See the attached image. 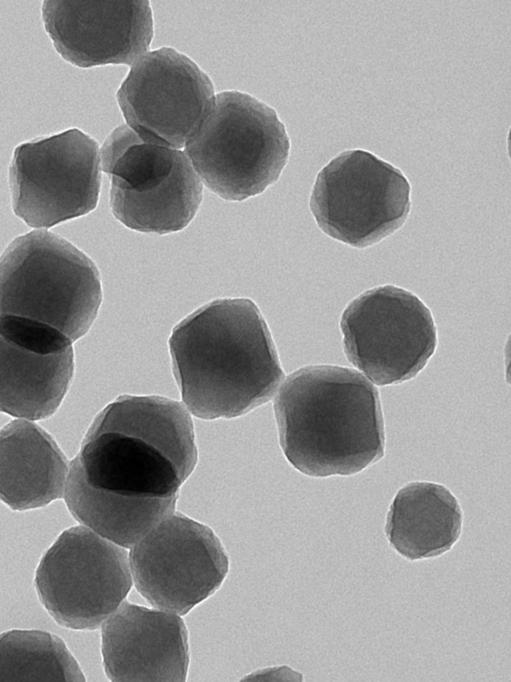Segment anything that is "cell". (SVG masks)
<instances>
[{"label": "cell", "instance_id": "obj_1", "mask_svg": "<svg viewBox=\"0 0 511 682\" xmlns=\"http://www.w3.org/2000/svg\"><path fill=\"white\" fill-rule=\"evenodd\" d=\"M168 344L183 403L200 419L242 416L270 401L285 377L266 321L247 298L201 306Z\"/></svg>", "mask_w": 511, "mask_h": 682}, {"label": "cell", "instance_id": "obj_2", "mask_svg": "<svg viewBox=\"0 0 511 682\" xmlns=\"http://www.w3.org/2000/svg\"><path fill=\"white\" fill-rule=\"evenodd\" d=\"M273 407L281 449L307 476H350L385 454L378 389L354 369L299 368L285 378Z\"/></svg>", "mask_w": 511, "mask_h": 682}, {"label": "cell", "instance_id": "obj_3", "mask_svg": "<svg viewBox=\"0 0 511 682\" xmlns=\"http://www.w3.org/2000/svg\"><path fill=\"white\" fill-rule=\"evenodd\" d=\"M184 148L202 184L224 200L240 202L279 179L290 139L271 106L229 90L215 94Z\"/></svg>", "mask_w": 511, "mask_h": 682}, {"label": "cell", "instance_id": "obj_4", "mask_svg": "<svg viewBox=\"0 0 511 682\" xmlns=\"http://www.w3.org/2000/svg\"><path fill=\"white\" fill-rule=\"evenodd\" d=\"M101 302L97 266L57 234L33 230L0 256V315L45 323L74 342L88 332Z\"/></svg>", "mask_w": 511, "mask_h": 682}, {"label": "cell", "instance_id": "obj_5", "mask_svg": "<svg viewBox=\"0 0 511 682\" xmlns=\"http://www.w3.org/2000/svg\"><path fill=\"white\" fill-rule=\"evenodd\" d=\"M110 176V207L127 228L159 235L178 232L195 217L203 184L185 152L144 142L122 124L100 148Z\"/></svg>", "mask_w": 511, "mask_h": 682}, {"label": "cell", "instance_id": "obj_6", "mask_svg": "<svg viewBox=\"0 0 511 682\" xmlns=\"http://www.w3.org/2000/svg\"><path fill=\"white\" fill-rule=\"evenodd\" d=\"M410 195L411 185L400 169L369 151L350 149L319 171L309 207L326 235L362 249L403 226Z\"/></svg>", "mask_w": 511, "mask_h": 682}, {"label": "cell", "instance_id": "obj_7", "mask_svg": "<svg viewBox=\"0 0 511 682\" xmlns=\"http://www.w3.org/2000/svg\"><path fill=\"white\" fill-rule=\"evenodd\" d=\"M340 330L348 361L378 386L411 380L437 347L430 309L413 292L391 284L351 300Z\"/></svg>", "mask_w": 511, "mask_h": 682}, {"label": "cell", "instance_id": "obj_8", "mask_svg": "<svg viewBox=\"0 0 511 682\" xmlns=\"http://www.w3.org/2000/svg\"><path fill=\"white\" fill-rule=\"evenodd\" d=\"M132 576L125 548L86 526L64 530L45 551L34 585L61 626L95 630L126 599Z\"/></svg>", "mask_w": 511, "mask_h": 682}, {"label": "cell", "instance_id": "obj_9", "mask_svg": "<svg viewBox=\"0 0 511 682\" xmlns=\"http://www.w3.org/2000/svg\"><path fill=\"white\" fill-rule=\"evenodd\" d=\"M100 148L72 128L14 149L9 187L14 214L32 228H50L93 211L101 188Z\"/></svg>", "mask_w": 511, "mask_h": 682}, {"label": "cell", "instance_id": "obj_10", "mask_svg": "<svg viewBox=\"0 0 511 682\" xmlns=\"http://www.w3.org/2000/svg\"><path fill=\"white\" fill-rule=\"evenodd\" d=\"M130 549L137 591L153 607L180 616L213 595L229 571V557L215 532L179 512Z\"/></svg>", "mask_w": 511, "mask_h": 682}, {"label": "cell", "instance_id": "obj_11", "mask_svg": "<svg viewBox=\"0 0 511 682\" xmlns=\"http://www.w3.org/2000/svg\"><path fill=\"white\" fill-rule=\"evenodd\" d=\"M214 97L210 77L171 47L139 57L116 92L126 125L144 142L179 150Z\"/></svg>", "mask_w": 511, "mask_h": 682}, {"label": "cell", "instance_id": "obj_12", "mask_svg": "<svg viewBox=\"0 0 511 682\" xmlns=\"http://www.w3.org/2000/svg\"><path fill=\"white\" fill-rule=\"evenodd\" d=\"M74 374L72 341L58 329L22 316L0 315V412L51 417Z\"/></svg>", "mask_w": 511, "mask_h": 682}, {"label": "cell", "instance_id": "obj_13", "mask_svg": "<svg viewBox=\"0 0 511 682\" xmlns=\"http://www.w3.org/2000/svg\"><path fill=\"white\" fill-rule=\"evenodd\" d=\"M42 20L55 50L80 68L131 66L154 35L148 0H45Z\"/></svg>", "mask_w": 511, "mask_h": 682}, {"label": "cell", "instance_id": "obj_14", "mask_svg": "<svg viewBox=\"0 0 511 682\" xmlns=\"http://www.w3.org/2000/svg\"><path fill=\"white\" fill-rule=\"evenodd\" d=\"M101 642L111 681L186 680L188 632L178 614L124 600L102 623Z\"/></svg>", "mask_w": 511, "mask_h": 682}, {"label": "cell", "instance_id": "obj_15", "mask_svg": "<svg viewBox=\"0 0 511 682\" xmlns=\"http://www.w3.org/2000/svg\"><path fill=\"white\" fill-rule=\"evenodd\" d=\"M72 462L93 487L137 497H169L182 481L173 463L146 442L117 432L85 437Z\"/></svg>", "mask_w": 511, "mask_h": 682}, {"label": "cell", "instance_id": "obj_16", "mask_svg": "<svg viewBox=\"0 0 511 682\" xmlns=\"http://www.w3.org/2000/svg\"><path fill=\"white\" fill-rule=\"evenodd\" d=\"M68 470L62 450L36 423L15 419L0 429V500L12 510L61 499Z\"/></svg>", "mask_w": 511, "mask_h": 682}, {"label": "cell", "instance_id": "obj_17", "mask_svg": "<svg viewBox=\"0 0 511 682\" xmlns=\"http://www.w3.org/2000/svg\"><path fill=\"white\" fill-rule=\"evenodd\" d=\"M463 513L458 499L444 485L414 481L401 487L386 516L389 544L414 561L449 551L458 541Z\"/></svg>", "mask_w": 511, "mask_h": 682}, {"label": "cell", "instance_id": "obj_18", "mask_svg": "<svg viewBox=\"0 0 511 682\" xmlns=\"http://www.w3.org/2000/svg\"><path fill=\"white\" fill-rule=\"evenodd\" d=\"M117 432L140 439L167 457L184 482L198 452L191 415L179 401L158 396L121 395L97 414L85 437Z\"/></svg>", "mask_w": 511, "mask_h": 682}, {"label": "cell", "instance_id": "obj_19", "mask_svg": "<svg viewBox=\"0 0 511 682\" xmlns=\"http://www.w3.org/2000/svg\"><path fill=\"white\" fill-rule=\"evenodd\" d=\"M63 497L79 523L130 549L175 512L178 494L137 497L99 489L90 485L71 461Z\"/></svg>", "mask_w": 511, "mask_h": 682}, {"label": "cell", "instance_id": "obj_20", "mask_svg": "<svg viewBox=\"0 0 511 682\" xmlns=\"http://www.w3.org/2000/svg\"><path fill=\"white\" fill-rule=\"evenodd\" d=\"M0 681H85L64 641L40 630L0 634Z\"/></svg>", "mask_w": 511, "mask_h": 682}]
</instances>
